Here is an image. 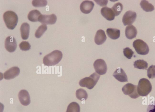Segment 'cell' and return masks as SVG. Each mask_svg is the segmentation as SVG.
<instances>
[{
    "label": "cell",
    "mask_w": 155,
    "mask_h": 112,
    "mask_svg": "<svg viewBox=\"0 0 155 112\" xmlns=\"http://www.w3.org/2000/svg\"><path fill=\"white\" fill-rule=\"evenodd\" d=\"M5 44V49L10 52H14L17 46L16 40L12 36H9L6 38Z\"/></svg>",
    "instance_id": "30bf717a"
},
{
    "label": "cell",
    "mask_w": 155,
    "mask_h": 112,
    "mask_svg": "<svg viewBox=\"0 0 155 112\" xmlns=\"http://www.w3.org/2000/svg\"><path fill=\"white\" fill-rule=\"evenodd\" d=\"M101 12L103 17L107 20L111 21L114 19L115 16L111 8L105 6L101 9Z\"/></svg>",
    "instance_id": "9a60e30c"
},
{
    "label": "cell",
    "mask_w": 155,
    "mask_h": 112,
    "mask_svg": "<svg viewBox=\"0 0 155 112\" xmlns=\"http://www.w3.org/2000/svg\"><path fill=\"white\" fill-rule=\"evenodd\" d=\"M96 73L100 75L105 74L107 70V64L104 60L101 59L96 60L93 64Z\"/></svg>",
    "instance_id": "52a82bcc"
},
{
    "label": "cell",
    "mask_w": 155,
    "mask_h": 112,
    "mask_svg": "<svg viewBox=\"0 0 155 112\" xmlns=\"http://www.w3.org/2000/svg\"><path fill=\"white\" fill-rule=\"evenodd\" d=\"M148 63L143 60H138L134 62V68L140 69L147 70L148 67Z\"/></svg>",
    "instance_id": "603a6c76"
},
{
    "label": "cell",
    "mask_w": 155,
    "mask_h": 112,
    "mask_svg": "<svg viewBox=\"0 0 155 112\" xmlns=\"http://www.w3.org/2000/svg\"><path fill=\"white\" fill-rule=\"evenodd\" d=\"M137 89L138 93L140 96H146L151 92L152 86L149 80L143 78L139 80Z\"/></svg>",
    "instance_id": "277c9868"
},
{
    "label": "cell",
    "mask_w": 155,
    "mask_h": 112,
    "mask_svg": "<svg viewBox=\"0 0 155 112\" xmlns=\"http://www.w3.org/2000/svg\"><path fill=\"white\" fill-rule=\"evenodd\" d=\"M107 37L104 31L102 30H98L94 37V42L97 45H101L106 41Z\"/></svg>",
    "instance_id": "2e32d148"
},
{
    "label": "cell",
    "mask_w": 155,
    "mask_h": 112,
    "mask_svg": "<svg viewBox=\"0 0 155 112\" xmlns=\"http://www.w3.org/2000/svg\"><path fill=\"white\" fill-rule=\"evenodd\" d=\"M30 30L29 25L27 23H23L21 25L20 30L21 38L23 39L26 40L29 37Z\"/></svg>",
    "instance_id": "ac0fdd59"
},
{
    "label": "cell",
    "mask_w": 155,
    "mask_h": 112,
    "mask_svg": "<svg viewBox=\"0 0 155 112\" xmlns=\"http://www.w3.org/2000/svg\"><path fill=\"white\" fill-rule=\"evenodd\" d=\"M106 33L107 36L113 39H117L120 36V30L117 29L108 28L107 30Z\"/></svg>",
    "instance_id": "d6986e66"
},
{
    "label": "cell",
    "mask_w": 155,
    "mask_h": 112,
    "mask_svg": "<svg viewBox=\"0 0 155 112\" xmlns=\"http://www.w3.org/2000/svg\"><path fill=\"white\" fill-rule=\"evenodd\" d=\"M137 86L131 83H127L124 85L122 89L124 94L128 95L132 98L136 99L140 96L137 91Z\"/></svg>",
    "instance_id": "8992f818"
},
{
    "label": "cell",
    "mask_w": 155,
    "mask_h": 112,
    "mask_svg": "<svg viewBox=\"0 0 155 112\" xmlns=\"http://www.w3.org/2000/svg\"><path fill=\"white\" fill-rule=\"evenodd\" d=\"M123 53L125 56L128 59H131L134 52L129 47H126L123 49Z\"/></svg>",
    "instance_id": "f1b7e54d"
},
{
    "label": "cell",
    "mask_w": 155,
    "mask_h": 112,
    "mask_svg": "<svg viewBox=\"0 0 155 112\" xmlns=\"http://www.w3.org/2000/svg\"><path fill=\"white\" fill-rule=\"evenodd\" d=\"M137 17L136 13L131 11H127L122 18V22L124 26L131 25Z\"/></svg>",
    "instance_id": "ba28073f"
},
{
    "label": "cell",
    "mask_w": 155,
    "mask_h": 112,
    "mask_svg": "<svg viewBox=\"0 0 155 112\" xmlns=\"http://www.w3.org/2000/svg\"><path fill=\"white\" fill-rule=\"evenodd\" d=\"M76 98L80 101L85 100L88 97L86 91L82 89H79L76 90Z\"/></svg>",
    "instance_id": "7402d4cb"
},
{
    "label": "cell",
    "mask_w": 155,
    "mask_h": 112,
    "mask_svg": "<svg viewBox=\"0 0 155 112\" xmlns=\"http://www.w3.org/2000/svg\"><path fill=\"white\" fill-rule=\"evenodd\" d=\"M114 77L121 82H128L127 76L124 70L121 68H117L113 74Z\"/></svg>",
    "instance_id": "4fadbf2b"
},
{
    "label": "cell",
    "mask_w": 155,
    "mask_h": 112,
    "mask_svg": "<svg viewBox=\"0 0 155 112\" xmlns=\"http://www.w3.org/2000/svg\"><path fill=\"white\" fill-rule=\"evenodd\" d=\"M133 45L139 54L144 55L148 54L149 48L147 44L143 40L137 39L133 42Z\"/></svg>",
    "instance_id": "5b68a950"
},
{
    "label": "cell",
    "mask_w": 155,
    "mask_h": 112,
    "mask_svg": "<svg viewBox=\"0 0 155 112\" xmlns=\"http://www.w3.org/2000/svg\"><path fill=\"white\" fill-rule=\"evenodd\" d=\"M111 8L115 16H117L120 14L123 10V5L121 3L117 2Z\"/></svg>",
    "instance_id": "d4e9b609"
},
{
    "label": "cell",
    "mask_w": 155,
    "mask_h": 112,
    "mask_svg": "<svg viewBox=\"0 0 155 112\" xmlns=\"http://www.w3.org/2000/svg\"><path fill=\"white\" fill-rule=\"evenodd\" d=\"M100 77V75L94 72L89 77H85L80 80L79 85L86 87L89 89H92L96 84Z\"/></svg>",
    "instance_id": "3957f363"
},
{
    "label": "cell",
    "mask_w": 155,
    "mask_h": 112,
    "mask_svg": "<svg viewBox=\"0 0 155 112\" xmlns=\"http://www.w3.org/2000/svg\"><path fill=\"white\" fill-rule=\"evenodd\" d=\"M147 76L149 79L155 78V65L150 66L147 70Z\"/></svg>",
    "instance_id": "83f0119b"
},
{
    "label": "cell",
    "mask_w": 155,
    "mask_h": 112,
    "mask_svg": "<svg viewBox=\"0 0 155 112\" xmlns=\"http://www.w3.org/2000/svg\"><path fill=\"white\" fill-rule=\"evenodd\" d=\"M20 72V70L18 67H13L10 68L4 73V77L6 80L12 79L18 76Z\"/></svg>",
    "instance_id": "8fae6325"
},
{
    "label": "cell",
    "mask_w": 155,
    "mask_h": 112,
    "mask_svg": "<svg viewBox=\"0 0 155 112\" xmlns=\"http://www.w3.org/2000/svg\"><path fill=\"white\" fill-rule=\"evenodd\" d=\"M57 20V17L54 14H41L38 17V21L43 24H53L56 23Z\"/></svg>",
    "instance_id": "9c48e42d"
},
{
    "label": "cell",
    "mask_w": 155,
    "mask_h": 112,
    "mask_svg": "<svg viewBox=\"0 0 155 112\" xmlns=\"http://www.w3.org/2000/svg\"><path fill=\"white\" fill-rule=\"evenodd\" d=\"M94 4L91 1L85 0L80 5L81 11L84 14H88L90 13L93 10Z\"/></svg>",
    "instance_id": "5bb4252c"
},
{
    "label": "cell",
    "mask_w": 155,
    "mask_h": 112,
    "mask_svg": "<svg viewBox=\"0 0 155 112\" xmlns=\"http://www.w3.org/2000/svg\"><path fill=\"white\" fill-rule=\"evenodd\" d=\"M19 47L22 51H26L31 48V46L29 43L27 41H22L19 45Z\"/></svg>",
    "instance_id": "f546056e"
},
{
    "label": "cell",
    "mask_w": 155,
    "mask_h": 112,
    "mask_svg": "<svg viewBox=\"0 0 155 112\" xmlns=\"http://www.w3.org/2000/svg\"><path fill=\"white\" fill-rule=\"evenodd\" d=\"M63 56L62 52L55 50L45 55L43 58V63L47 66L55 65L61 60Z\"/></svg>",
    "instance_id": "6da1fadb"
},
{
    "label": "cell",
    "mask_w": 155,
    "mask_h": 112,
    "mask_svg": "<svg viewBox=\"0 0 155 112\" xmlns=\"http://www.w3.org/2000/svg\"><path fill=\"white\" fill-rule=\"evenodd\" d=\"M147 112H155V101L148 105Z\"/></svg>",
    "instance_id": "4dcf8cb0"
},
{
    "label": "cell",
    "mask_w": 155,
    "mask_h": 112,
    "mask_svg": "<svg viewBox=\"0 0 155 112\" xmlns=\"http://www.w3.org/2000/svg\"><path fill=\"white\" fill-rule=\"evenodd\" d=\"M47 29L46 25L42 24L40 26L35 33V36L37 38H40L45 32Z\"/></svg>",
    "instance_id": "484cf974"
},
{
    "label": "cell",
    "mask_w": 155,
    "mask_h": 112,
    "mask_svg": "<svg viewBox=\"0 0 155 112\" xmlns=\"http://www.w3.org/2000/svg\"><path fill=\"white\" fill-rule=\"evenodd\" d=\"M137 30L133 25H128L126 26L125 30L126 36L129 39H132L136 37Z\"/></svg>",
    "instance_id": "e0dca14e"
},
{
    "label": "cell",
    "mask_w": 155,
    "mask_h": 112,
    "mask_svg": "<svg viewBox=\"0 0 155 112\" xmlns=\"http://www.w3.org/2000/svg\"><path fill=\"white\" fill-rule=\"evenodd\" d=\"M40 12L37 10H34L31 11L28 15V19L33 22L38 21L39 17L41 15Z\"/></svg>",
    "instance_id": "ffe728a7"
},
{
    "label": "cell",
    "mask_w": 155,
    "mask_h": 112,
    "mask_svg": "<svg viewBox=\"0 0 155 112\" xmlns=\"http://www.w3.org/2000/svg\"><path fill=\"white\" fill-rule=\"evenodd\" d=\"M98 5L103 6H106L108 2L107 0H95Z\"/></svg>",
    "instance_id": "1f68e13d"
},
{
    "label": "cell",
    "mask_w": 155,
    "mask_h": 112,
    "mask_svg": "<svg viewBox=\"0 0 155 112\" xmlns=\"http://www.w3.org/2000/svg\"><path fill=\"white\" fill-rule=\"evenodd\" d=\"M80 110L79 104L76 102H73L68 105L66 112H80Z\"/></svg>",
    "instance_id": "cb8c5ba5"
},
{
    "label": "cell",
    "mask_w": 155,
    "mask_h": 112,
    "mask_svg": "<svg viewBox=\"0 0 155 112\" xmlns=\"http://www.w3.org/2000/svg\"><path fill=\"white\" fill-rule=\"evenodd\" d=\"M140 5L143 9L146 12L151 11L154 9V6L146 0L141 1Z\"/></svg>",
    "instance_id": "44dd1931"
},
{
    "label": "cell",
    "mask_w": 155,
    "mask_h": 112,
    "mask_svg": "<svg viewBox=\"0 0 155 112\" xmlns=\"http://www.w3.org/2000/svg\"><path fill=\"white\" fill-rule=\"evenodd\" d=\"M32 5L35 7H43L46 6L47 2L45 0H34L32 2Z\"/></svg>",
    "instance_id": "4316f807"
},
{
    "label": "cell",
    "mask_w": 155,
    "mask_h": 112,
    "mask_svg": "<svg viewBox=\"0 0 155 112\" xmlns=\"http://www.w3.org/2000/svg\"><path fill=\"white\" fill-rule=\"evenodd\" d=\"M18 98L21 103L24 106H27L30 103V96L26 90H21L18 94Z\"/></svg>",
    "instance_id": "7c38bea8"
},
{
    "label": "cell",
    "mask_w": 155,
    "mask_h": 112,
    "mask_svg": "<svg viewBox=\"0 0 155 112\" xmlns=\"http://www.w3.org/2000/svg\"><path fill=\"white\" fill-rule=\"evenodd\" d=\"M3 18L7 27L10 30L14 29L17 25L18 17L16 14L12 11H7L3 14Z\"/></svg>",
    "instance_id": "7a4b0ae2"
}]
</instances>
